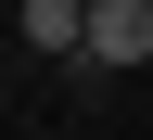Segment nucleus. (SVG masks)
Returning <instances> with one entry per match:
<instances>
[{
  "label": "nucleus",
  "mask_w": 153,
  "mask_h": 140,
  "mask_svg": "<svg viewBox=\"0 0 153 140\" xmlns=\"http://www.w3.org/2000/svg\"><path fill=\"white\" fill-rule=\"evenodd\" d=\"M128 64H153V0H76V51H64V76H76V89H115Z\"/></svg>",
  "instance_id": "obj_1"
},
{
  "label": "nucleus",
  "mask_w": 153,
  "mask_h": 140,
  "mask_svg": "<svg viewBox=\"0 0 153 140\" xmlns=\"http://www.w3.org/2000/svg\"><path fill=\"white\" fill-rule=\"evenodd\" d=\"M26 51L64 64V51H76V0H26Z\"/></svg>",
  "instance_id": "obj_2"
}]
</instances>
